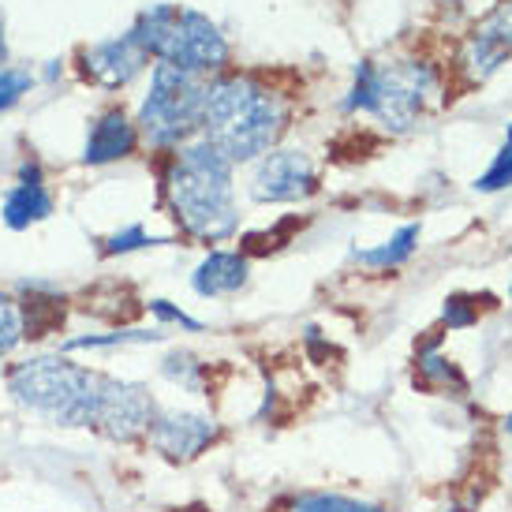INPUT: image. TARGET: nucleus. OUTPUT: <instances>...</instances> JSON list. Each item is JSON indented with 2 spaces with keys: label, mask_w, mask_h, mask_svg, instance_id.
Segmentation results:
<instances>
[{
  "label": "nucleus",
  "mask_w": 512,
  "mask_h": 512,
  "mask_svg": "<svg viewBox=\"0 0 512 512\" xmlns=\"http://www.w3.org/2000/svg\"><path fill=\"white\" fill-rule=\"evenodd\" d=\"M288 109L281 94L258 83L255 75H214L206 83V105H202V131L206 143L236 165L270 154L281 131H285Z\"/></svg>",
  "instance_id": "obj_1"
},
{
  "label": "nucleus",
  "mask_w": 512,
  "mask_h": 512,
  "mask_svg": "<svg viewBox=\"0 0 512 512\" xmlns=\"http://www.w3.org/2000/svg\"><path fill=\"white\" fill-rule=\"evenodd\" d=\"M165 199L187 236L221 243L240 228L232 195V161L206 143H187L165 169Z\"/></svg>",
  "instance_id": "obj_2"
},
{
  "label": "nucleus",
  "mask_w": 512,
  "mask_h": 512,
  "mask_svg": "<svg viewBox=\"0 0 512 512\" xmlns=\"http://www.w3.org/2000/svg\"><path fill=\"white\" fill-rule=\"evenodd\" d=\"M105 382L109 374L68 356H38L8 370V393L15 404L57 427H98Z\"/></svg>",
  "instance_id": "obj_3"
},
{
  "label": "nucleus",
  "mask_w": 512,
  "mask_h": 512,
  "mask_svg": "<svg viewBox=\"0 0 512 512\" xmlns=\"http://www.w3.org/2000/svg\"><path fill=\"white\" fill-rule=\"evenodd\" d=\"M131 34L157 64H172L191 75H221L228 64V42L214 19L176 4H150L139 12Z\"/></svg>",
  "instance_id": "obj_4"
},
{
  "label": "nucleus",
  "mask_w": 512,
  "mask_h": 512,
  "mask_svg": "<svg viewBox=\"0 0 512 512\" xmlns=\"http://www.w3.org/2000/svg\"><path fill=\"white\" fill-rule=\"evenodd\" d=\"M434 90H438V68L427 60L359 64L356 83L344 98V109L348 113H370L389 131H408L419 124Z\"/></svg>",
  "instance_id": "obj_5"
},
{
  "label": "nucleus",
  "mask_w": 512,
  "mask_h": 512,
  "mask_svg": "<svg viewBox=\"0 0 512 512\" xmlns=\"http://www.w3.org/2000/svg\"><path fill=\"white\" fill-rule=\"evenodd\" d=\"M202 105H206V79L180 72L172 64H154L150 94L139 105L135 128L154 150H180L202 131Z\"/></svg>",
  "instance_id": "obj_6"
},
{
  "label": "nucleus",
  "mask_w": 512,
  "mask_h": 512,
  "mask_svg": "<svg viewBox=\"0 0 512 512\" xmlns=\"http://www.w3.org/2000/svg\"><path fill=\"white\" fill-rule=\"evenodd\" d=\"M314 191H318V172L303 150H270V154H262L255 176H251V199L262 206L299 202Z\"/></svg>",
  "instance_id": "obj_7"
},
{
  "label": "nucleus",
  "mask_w": 512,
  "mask_h": 512,
  "mask_svg": "<svg viewBox=\"0 0 512 512\" xmlns=\"http://www.w3.org/2000/svg\"><path fill=\"white\" fill-rule=\"evenodd\" d=\"M221 427H217L210 415H199V412H154V423L146 430V441L154 445V453H161L165 460L172 464H187V460H195L199 453H206L210 445L217 441Z\"/></svg>",
  "instance_id": "obj_8"
},
{
  "label": "nucleus",
  "mask_w": 512,
  "mask_h": 512,
  "mask_svg": "<svg viewBox=\"0 0 512 512\" xmlns=\"http://www.w3.org/2000/svg\"><path fill=\"white\" fill-rule=\"evenodd\" d=\"M509 57H512V0H501L494 12H486L471 27L468 42H464V72L475 83H486Z\"/></svg>",
  "instance_id": "obj_9"
},
{
  "label": "nucleus",
  "mask_w": 512,
  "mask_h": 512,
  "mask_svg": "<svg viewBox=\"0 0 512 512\" xmlns=\"http://www.w3.org/2000/svg\"><path fill=\"white\" fill-rule=\"evenodd\" d=\"M150 64V53H146L135 34H120V38H109V42L90 45L83 53V72L90 83L105 86V90H120L128 86L135 75Z\"/></svg>",
  "instance_id": "obj_10"
},
{
  "label": "nucleus",
  "mask_w": 512,
  "mask_h": 512,
  "mask_svg": "<svg viewBox=\"0 0 512 512\" xmlns=\"http://www.w3.org/2000/svg\"><path fill=\"white\" fill-rule=\"evenodd\" d=\"M49 214H53V195H49V187L42 180V165L27 161L19 169V184L4 195V225L19 232V228L45 221Z\"/></svg>",
  "instance_id": "obj_11"
},
{
  "label": "nucleus",
  "mask_w": 512,
  "mask_h": 512,
  "mask_svg": "<svg viewBox=\"0 0 512 512\" xmlns=\"http://www.w3.org/2000/svg\"><path fill=\"white\" fill-rule=\"evenodd\" d=\"M139 143V128L128 120L124 109H109L94 120V128L86 135V150L83 161L86 165H109V161H120L128 157Z\"/></svg>",
  "instance_id": "obj_12"
},
{
  "label": "nucleus",
  "mask_w": 512,
  "mask_h": 512,
  "mask_svg": "<svg viewBox=\"0 0 512 512\" xmlns=\"http://www.w3.org/2000/svg\"><path fill=\"white\" fill-rule=\"evenodd\" d=\"M247 277H251L247 255H240V251H210L199 262V270L191 273V288L206 299H217L240 292L247 285Z\"/></svg>",
  "instance_id": "obj_13"
},
{
  "label": "nucleus",
  "mask_w": 512,
  "mask_h": 512,
  "mask_svg": "<svg viewBox=\"0 0 512 512\" xmlns=\"http://www.w3.org/2000/svg\"><path fill=\"white\" fill-rule=\"evenodd\" d=\"M415 243H419V225H404L397 236H389V240L378 243V247L356 251V262L378 266V270H397V266H404V262L415 255Z\"/></svg>",
  "instance_id": "obj_14"
},
{
  "label": "nucleus",
  "mask_w": 512,
  "mask_h": 512,
  "mask_svg": "<svg viewBox=\"0 0 512 512\" xmlns=\"http://www.w3.org/2000/svg\"><path fill=\"white\" fill-rule=\"evenodd\" d=\"M161 374H165L172 385L187 389V393H202L206 363H199V356H191V352H172V356H165V363H161Z\"/></svg>",
  "instance_id": "obj_15"
},
{
  "label": "nucleus",
  "mask_w": 512,
  "mask_h": 512,
  "mask_svg": "<svg viewBox=\"0 0 512 512\" xmlns=\"http://www.w3.org/2000/svg\"><path fill=\"white\" fill-rule=\"evenodd\" d=\"M288 512H385L367 501L344 498V494H299L288 501Z\"/></svg>",
  "instance_id": "obj_16"
},
{
  "label": "nucleus",
  "mask_w": 512,
  "mask_h": 512,
  "mask_svg": "<svg viewBox=\"0 0 512 512\" xmlns=\"http://www.w3.org/2000/svg\"><path fill=\"white\" fill-rule=\"evenodd\" d=\"M419 374H423V382L438 385V389H456V393L468 389V382H464V374L456 370L453 359L438 356V352H423V356H419Z\"/></svg>",
  "instance_id": "obj_17"
},
{
  "label": "nucleus",
  "mask_w": 512,
  "mask_h": 512,
  "mask_svg": "<svg viewBox=\"0 0 512 512\" xmlns=\"http://www.w3.org/2000/svg\"><path fill=\"white\" fill-rule=\"evenodd\" d=\"M165 333L161 329H116V333H109V337H75V341H68V352H75V348H124V344H154L161 341Z\"/></svg>",
  "instance_id": "obj_18"
},
{
  "label": "nucleus",
  "mask_w": 512,
  "mask_h": 512,
  "mask_svg": "<svg viewBox=\"0 0 512 512\" xmlns=\"http://www.w3.org/2000/svg\"><path fill=\"white\" fill-rule=\"evenodd\" d=\"M23 337H27V329H23V311H19V303L0 292V359L12 356Z\"/></svg>",
  "instance_id": "obj_19"
},
{
  "label": "nucleus",
  "mask_w": 512,
  "mask_h": 512,
  "mask_svg": "<svg viewBox=\"0 0 512 512\" xmlns=\"http://www.w3.org/2000/svg\"><path fill=\"white\" fill-rule=\"evenodd\" d=\"M505 187H512V124H509V131H505V146L498 150L494 165L475 180V191H486V195L505 191Z\"/></svg>",
  "instance_id": "obj_20"
},
{
  "label": "nucleus",
  "mask_w": 512,
  "mask_h": 512,
  "mask_svg": "<svg viewBox=\"0 0 512 512\" xmlns=\"http://www.w3.org/2000/svg\"><path fill=\"white\" fill-rule=\"evenodd\" d=\"M154 243H165L161 236H150L143 225H131L124 232H116L105 240V255H128V251H139V247H154Z\"/></svg>",
  "instance_id": "obj_21"
},
{
  "label": "nucleus",
  "mask_w": 512,
  "mask_h": 512,
  "mask_svg": "<svg viewBox=\"0 0 512 512\" xmlns=\"http://www.w3.org/2000/svg\"><path fill=\"white\" fill-rule=\"evenodd\" d=\"M34 86V75L30 72H15V68H0V113L12 109L15 101L27 94Z\"/></svg>",
  "instance_id": "obj_22"
},
{
  "label": "nucleus",
  "mask_w": 512,
  "mask_h": 512,
  "mask_svg": "<svg viewBox=\"0 0 512 512\" xmlns=\"http://www.w3.org/2000/svg\"><path fill=\"white\" fill-rule=\"evenodd\" d=\"M441 318H445V326L449 329H468V326L479 322V311H475V303H471L468 296H449L445 299Z\"/></svg>",
  "instance_id": "obj_23"
},
{
  "label": "nucleus",
  "mask_w": 512,
  "mask_h": 512,
  "mask_svg": "<svg viewBox=\"0 0 512 512\" xmlns=\"http://www.w3.org/2000/svg\"><path fill=\"white\" fill-rule=\"evenodd\" d=\"M150 311H154L161 322H169V326H184V329H191V333H199L202 329L199 318H191V314H184L180 307H172L169 299H154V303H150Z\"/></svg>",
  "instance_id": "obj_24"
},
{
  "label": "nucleus",
  "mask_w": 512,
  "mask_h": 512,
  "mask_svg": "<svg viewBox=\"0 0 512 512\" xmlns=\"http://www.w3.org/2000/svg\"><path fill=\"white\" fill-rule=\"evenodd\" d=\"M434 4H441V8H449V12H460V8H464V0H434Z\"/></svg>",
  "instance_id": "obj_25"
},
{
  "label": "nucleus",
  "mask_w": 512,
  "mask_h": 512,
  "mask_svg": "<svg viewBox=\"0 0 512 512\" xmlns=\"http://www.w3.org/2000/svg\"><path fill=\"white\" fill-rule=\"evenodd\" d=\"M8 57V42H4V15H0V64Z\"/></svg>",
  "instance_id": "obj_26"
},
{
  "label": "nucleus",
  "mask_w": 512,
  "mask_h": 512,
  "mask_svg": "<svg viewBox=\"0 0 512 512\" xmlns=\"http://www.w3.org/2000/svg\"><path fill=\"white\" fill-rule=\"evenodd\" d=\"M505 430H509V434H512V412L505 415Z\"/></svg>",
  "instance_id": "obj_27"
}]
</instances>
